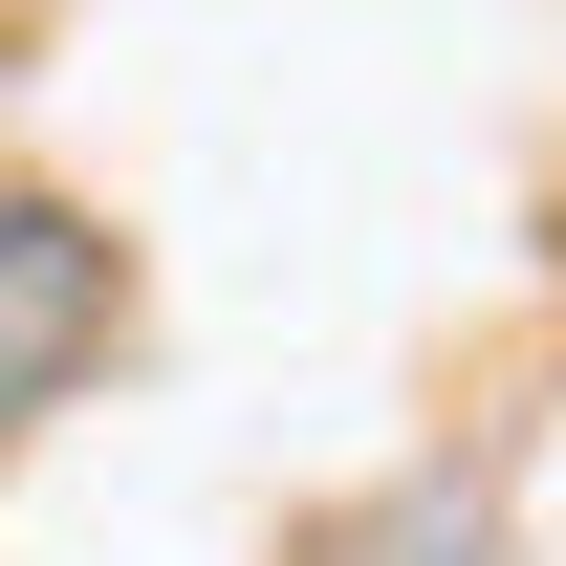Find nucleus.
<instances>
[{
	"label": "nucleus",
	"instance_id": "f257e3e1",
	"mask_svg": "<svg viewBox=\"0 0 566 566\" xmlns=\"http://www.w3.org/2000/svg\"><path fill=\"white\" fill-rule=\"evenodd\" d=\"M109 327H132V240H109V197H66V175H0V436H44L109 370Z\"/></svg>",
	"mask_w": 566,
	"mask_h": 566
}]
</instances>
